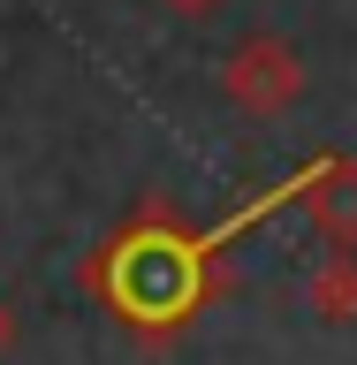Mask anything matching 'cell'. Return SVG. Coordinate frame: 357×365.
<instances>
[{
    "instance_id": "1",
    "label": "cell",
    "mask_w": 357,
    "mask_h": 365,
    "mask_svg": "<svg viewBox=\"0 0 357 365\" xmlns=\"http://www.w3.org/2000/svg\"><path fill=\"white\" fill-rule=\"evenodd\" d=\"M205 251H213V236H175L167 213H137L107 244V267H91V282L114 289L122 319L175 327V319H190V304L205 289Z\"/></svg>"
},
{
    "instance_id": "2",
    "label": "cell",
    "mask_w": 357,
    "mask_h": 365,
    "mask_svg": "<svg viewBox=\"0 0 357 365\" xmlns=\"http://www.w3.org/2000/svg\"><path fill=\"white\" fill-rule=\"evenodd\" d=\"M221 84H228V99L244 114H281L296 91H304V68H296V53L281 38H244L236 61L221 68Z\"/></svg>"
},
{
    "instance_id": "3",
    "label": "cell",
    "mask_w": 357,
    "mask_h": 365,
    "mask_svg": "<svg viewBox=\"0 0 357 365\" xmlns=\"http://www.w3.org/2000/svg\"><path fill=\"white\" fill-rule=\"evenodd\" d=\"M296 182H304L319 228H327L342 251H357V160H312Z\"/></svg>"
},
{
    "instance_id": "4",
    "label": "cell",
    "mask_w": 357,
    "mask_h": 365,
    "mask_svg": "<svg viewBox=\"0 0 357 365\" xmlns=\"http://www.w3.org/2000/svg\"><path fill=\"white\" fill-rule=\"evenodd\" d=\"M312 304H319L327 319H357V251L335 244V259H327L319 282H312Z\"/></svg>"
},
{
    "instance_id": "5",
    "label": "cell",
    "mask_w": 357,
    "mask_h": 365,
    "mask_svg": "<svg viewBox=\"0 0 357 365\" xmlns=\"http://www.w3.org/2000/svg\"><path fill=\"white\" fill-rule=\"evenodd\" d=\"M175 8L182 16H205V8H221V0H175Z\"/></svg>"
},
{
    "instance_id": "6",
    "label": "cell",
    "mask_w": 357,
    "mask_h": 365,
    "mask_svg": "<svg viewBox=\"0 0 357 365\" xmlns=\"http://www.w3.org/2000/svg\"><path fill=\"white\" fill-rule=\"evenodd\" d=\"M0 350H8V319H0Z\"/></svg>"
}]
</instances>
